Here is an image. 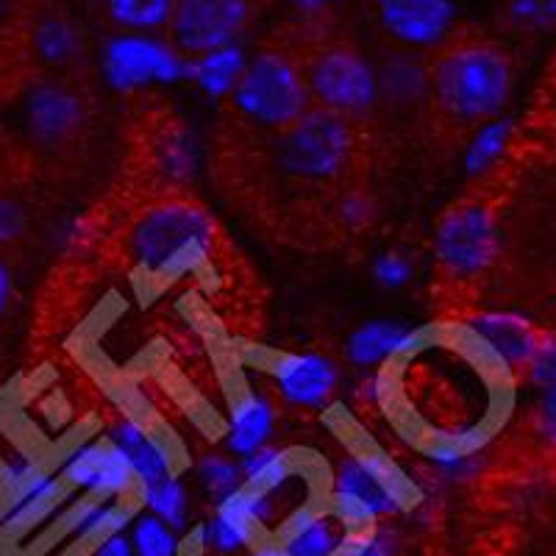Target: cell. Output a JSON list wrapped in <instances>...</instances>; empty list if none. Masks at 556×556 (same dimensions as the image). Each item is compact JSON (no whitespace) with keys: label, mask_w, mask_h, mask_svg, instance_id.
Segmentation results:
<instances>
[{"label":"cell","mask_w":556,"mask_h":556,"mask_svg":"<svg viewBox=\"0 0 556 556\" xmlns=\"http://www.w3.org/2000/svg\"><path fill=\"white\" fill-rule=\"evenodd\" d=\"M384 48L429 53L456 26L451 0H365Z\"/></svg>","instance_id":"13"},{"label":"cell","mask_w":556,"mask_h":556,"mask_svg":"<svg viewBox=\"0 0 556 556\" xmlns=\"http://www.w3.org/2000/svg\"><path fill=\"white\" fill-rule=\"evenodd\" d=\"M459 323L473 331L476 340L498 359L504 374L513 381H520V374L529 365L531 354H534V348L545 331L543 326L518 315V312L473 309L459 317Z\"/></svg>","instance_id":"16"},{"label":"cell","mask_w":556,"mask_h":556,"mask_svg":"<svg viewBox=\"0 0 556 556\" xmlns=\"http://www.w3.org/2000/svg\"><path fill=\"white\" fill-rule=\"evenodd\" d=\"M242 67H245V56L237 45H231L223 51L190 59V78L208 98H226L237 87Z\"/></svg>","instance_id":"27"},{"label":"cell","mask_w":556,"mask_h":556,"mask_svg":"<svg viewBox=\"0 0 556 556\" xmlns=\"http://www.w3.org/2000/svg\"><path fill=\"white\" fill-rule=\"evenodd\" d=\"M198 484H201L203 495L212 504L231 495L237 486L242 484V468L240 459H231V454H220V451H208L198 459L195 465Z\"/></svg>","instance_id":"30"},{"label":"cell","mask_w":556,"mask_h":556,"mask_svg":"<svg viewBox=\"0 0 556 556\" xmlns=\"http://www.w3.org/2000/svg\"><path fill=\"white\" fill-rule=\"evenodd\" d=\"M290 556H337L345 531L323 504H301L270 534Z\"/></svg>","instance_id":"19"},{"label":"cell","mask_w":556,"mask_h":556,"mask_svg":"<svg viewBox=\"0 0 556 556\" xmlns=\"http://www.w3.org/2000/svg\"><path fill=\"white\" fill-rule=\"evenodd\" d=\"M106 437L131 465L137 486L156 484V481L178 476V459L170 440L162 431L151 429L146 420L131 415L117 417Z\"/></svg>","instance_id":"18"},{"label":"cell","mask_w":556,"mask_h":556,"mask_svg":"<svg viewBox=\"0 0 556 556\" xmlns=\"http://www.w3.org/2000/svg\"><path fill=\"white\" fill-rule=\"evenodd\" d=\"M89 37L64 0H12L0 20V98L39 78L87 76Z\"/></svg>","instance_id":"5"},{"label":"cell","mask_w":556,"mask_h":556,"mask_svg":"<svg viewBox=\"0 0 556 556\" xmlns=\"http://www.w3.org/2000/svg\"><path fill=\"white\" fill-rule=\"evenodd\" d=\"M370 123L309 106L292 126L273 134L270 165L315 201L365 184L374 153Z\"/></svg>","instance_id":"4"},{"label":"cell","mask_w":556,"mask_h":556,"mask_svg":"<svg viewBox=\"0 0 556 556\" xmlns=\"http://www.w3.org/2000/svg\"><path fill=\"white\" fill-rule=\"evenodd\" d=\"M103 76L123 96L142 92L151 84H173L190 78V59L142 34H117L103 51Z\"/></svg>","instance_id":"12"},{"label":"cell","mask_w":556,"mask_h":556,"mask_svg":"<svg viewBox=\"0 0 556 556\" xmlns=\"http://www.w3.org/2000/svg\"><path fill=\"white\" fill-rule=\"evenodd\" d=\"M59 479L67 490H78L84 498H137V479L126 456L114 448L109 437L81 443L64 456Z\"/></svg>","instance_id":"14"},{"label":"cell","mask_w":556,"mask_h":556,"mask_svg":"<svg viewBox=\"0 0 556 556\" xmlns=\"http://www.w3.org/2000/svg\"><path fill=\"white\" fill-rule=\"evenodd\" d=\"M67 495L70 490L59 479V473H51L42 465L37 473L14 486L12 493L0 495V538L20 540L31 534L59 513Z\"/></svg>","instance_id":"17"},{"label":"cell","mask_w":556,"mask_h":556,"mask_svg":"<svg viewBox=\"0 0 556 556\" xmlns=\"http://www.w3.org/2000/svg\"><path fill=\"white\" fill-rule=\"evenodd\" d=\"M103 20L123 34L167 31L173 17V0H96Z\"/></svg>","instance_id":"24"},{"label":"cell","mask_w":556,"mask_h":556,"mask_svg":"<svg viewBox=\"0 0 556 556\" xmlns=\"http://www.w3.org/2000/svg\"><path fill=\"white\" fill-rule=\"evenodd\" d=\"M526 123H531L529 131L515 128V131L523 134V137H534V134H540L543 128H551V131L556 128V53L551 56L548 67L543 70V81H540L538 96H534V106H531L529 121Z\"/></svg>","instance_id":"35"},{"label":"cell","mask_w":556,"mask_h":556,"mask_svg":"<svg viewBox=\"0 0 556 556\" xmlns=\"http://www.w3.org/2000/svg\"><path fill=\"white\" fill-rule=\"evenodd\" d=\"M245 556H290V554H287L281 543H276L273 538H265L260 540V543H253L251 548L245 551Z\"/></svg>","instance_id":"40"},{"label":"cell","mask_w":556,"mask_h":556,"mask_svg":"<svg viewBox=\"0 0 556 556\" xmlns=\"http://www.w3.org/2000/svg\"><path fill=\"white\" fill-rule=\"evenodd\" d=\"M273 392L292 409H326L340 390V367L317 351H285L265 362Z\"/></svg>","instance_id":"15"},{"label":"cell","mask_w":556,"mask_h":556,"mask_svg":"<svg viewBox=\"0 0 556 556\" xmlns=\"http://www.w3.org/2000/svg\"><path fill=\"white\" fill-rule=\"evenodd\" d=\"M14 304H17V276L12 260L0 253V323L7 320Z\"/></svg>","instance_id":"38"},{"label":"cell","mask_w":556,"mask_h":556,"mask_svg":"<svg viewBox=\"0 0 556 556\" xmlns=\"http://www.w3.org/2000/svg\"><path fill=\"white\" fill-rule=\"evenodd\" d=\"M290 23L312 106L354 121H374L381 109L376 64L365 56L351 34L342 31L334 7L312 14L298 12Z\"/></svg>","instance_id":"6"},{"label":"cell","mask_w":556,"mask_h":556,"mask_svg":"<svg viewBox=\"0 0 556 556\" xmlns=\"http://www.w3.org/2000/svg\"><path fill=\"white\" fill-rule=\"evenodd\" d=\"M276 0H173L167 42L184 59L223 51L245 37Z\"/></svg>","instance_id":"11"},{"label":"cell","mask_w":556,"mask_h":556,"mask_svg":"<svg viewBox=\"0 0 556 556\" xmlns=\"http://www.w3.org/2000/svg\"><path fill=\"white\" fill-rule=\"evenodd\" d=\"M128 273L151 285L198 276L226 248L220 223L192 192L128 203L109 237Z\"/></svg>","instance_id":"3"},{"label":"cell","mask_w":556,"mask_h":556,"mask_svg":"<svg viewBox=\"0 0 556 556\" xmlns=\"http://www.w3.org/2000/svg\"><path fill=\"white\" fill-rule=\"evenodd\" d=\"M526 443L540 456L551 476H556V390H543L538 404L523 420Z\"/></svg>","instance_id":"29"},{"label":"cell","mask_w":556,"mask_h":556,"mask_svg":"<svg viewBox=\"0 0 556 556\" xmlns=\"http://www.w3.org/2000/svg\"><path fill=\"white\" fill-rule=\"evenodd\" d=\"M228 101L240 121L270 134L285 131L312 106L290 20L273 28L245 59Z\"/></svg>","instance_id":"7"},{"label":"cell","mask_w":556,"mask_h":556,"mask_svg":"<svg viewBox=\"0 0 556 556\" xmlns=\"http://www.w3.org/2000/svg\"><path fill=\"white\" fill-rule=\"evenodd\" d=\"M89 556H137V554H134L131 540H128L126 531H123V534H114V538L103 540V543L98 545Z\"/></svg>","instance_id":"39"},{"label":"cell","mask_w":556,"mask_h":556,"mask_svg":"<svg viewBox=\"0 0 556 556\" xmlns=\"http://www.w3.org/2000/svg\"><path fill=\"white\" fill-rule=\"evenodd\" d=\"M240 468L245 486L260 490V493H281L298 479V456L290 448L265 445V448L242 456Z\"/></svg>","instance_id":"23"},{"label":"cell","mask_w":556,"mask_h":556,"mask_svg":"<svg viewBox=\"0 0 556 556\" xmlns=\"http://www.w3.org/2000/svg\"><path fill=\"white\" fill-rule=\"evenodd\" d=\"M89 3H96V0H89Z\"/></svg>","instance_id":"42"},{"label":"cell","mask_w":556,"mask_h":556,"mask_svg":"<svg viewBox=\"0 0 556 556\" xmlns=\"http://www.w3.org/2000/svg\"><path fill=\"white\" fill-rule=\"evenodd\" d=\"M278 412L276 404L256 387H242L231 401L228 409L226 445L231 456H248L253 451L270 445V437L276 431Z\"/></svg>","instance_id":"20"},{"label":"cell","mask_w":556,"mask_h":556,"mask_svg":"<svg viewBox=\"0 0 556 556\" xmlns=\"http://www.w3.org/2000/svg\"><path fill=\"white\" fill-rule=\"evenodd\" d=\"M381 106L390 109H426L429 78H426L424 53L384 48L376 64Z\"/></svg>","instance_id":"21"},{"label":"cell","mask_w":556,"mask_h":556,"mask_svg":"<svg viewBox=\"0 0 556 556\" xmlns=\"http://www.w3.org/2000/svg\"><path fill=\"white\" fill-rule=\"evenodd\" d=\"M9 3H12V0H0V20H3V14L9 12Z\"/></svg>","instance_id":"41"},{"label":"cell","mask_w":556,"mask_h":556,"mask_svg":"<svg viewBox=\"0 0 556 556\" xmlns=\"http://www.w3.org/2000/svg\"><path fill=\"white\" fill-rule=\"evenodd\" d=\"M401 534L395 526L379 523L365 534H345L340 554L337 556H399Z\"/></svg>","instance_id":"33"},{"label":"cell","mask_w":556,"mask_h":556,"mask_svg":"<svg viewBox=\"0 0 556 556\" xmlns=\"http://www.w3.org/2000/svg\"><path fill=\"white\" fill-rule=\"evenodd\" d=\"M523 173V159L506 148L504 159L481 176L462 198L440 212L431 231L434 292L448 320L476 309L484 285L493 278L504 245V208Z\"/></svg>","instance_id":"1"},{"label":"cell","mask_w":556,"mask_h":556,"mask_svg":"<svg viewBox=\"0 0 556 556\" xmlns=\"http://www.w3.org/2000/svg\"><path fill=\"white\" fill-rule=\"evenodd\" d=\"M424 59L429 78L426 114L445 142H468L479 128L498 121L513 101L518 59L498 34L476 23H456Z\"/></svg>","instance_id":"2"},{"label":"cell","mask_w":556,"mask_h":556,"mask_svg":"<svg viewBox=\"0 0 556 556\" xmlns=\"http://www.w3.org/2000/svg\"><path fill=\"white\" fill-rule=\"evenodd\" d=\"M320 212L326 217V223H329L331 231L345 237L362 235L379 217V206H376L374 195L367 192L365 184L345 187V190L329 195L320 203Z\"/></svg>","instance_id":"25"},{"label":"cell","mask_w":556,"mask_h":556,"mask_svg":"<svg viewBox=\"0 0 556 556\" xmlns=\"http://www.w3.org/2000/svg\"><path fill=\"white\" fill-rule=\"evenodd\" d=\"M28 146L42 156H67L87 137L96 98L87 76L39 78L20 92Z\"/></svg>","instance_id":"9"},{"label":"cell","mask_w":556,"mask_h":556,"mask_svg":"<svg viewBox=\"0 0 556 556\" xmlns=\"http://www.w3.org/2000/svg\"><path fill=\"white\" fill-rule=\"evenodd\" d=\"M409 334V326L401 320H370L348 337L345 356L354 367L362 370H376L387 365L395 356L404 337Z\"/></svg>","instance_id":"22"},{"label":"cell","mask_w":556,"mask_h":556,"mask_svg":"<svg viewBox=\"0 0 556 556\" xmlns=\"http://www.w3.org/2000/svg\"><path fill=\"white\" fill-rule=\"evenodd\" d=\"M329 493L345 495L374 515L379 523L415 513L426 495L417 481L409 479L399 462L374 445L348 451L331 476Z\"/></svg>","instance_id":"10"},{"label":"cell","mask_w":556,"mask_h":556,"mask_svg":"<svg viewBox=\"0 0 556 556\" xmlns=\"http://www.w3.org/2000/svg\"><path fill=\"white\" fill-rule=\"evenodd\" d=\"M131 545L137 556H178L181 543H178L176 529L162 523L153 515H137L131 520Z\"/></svg>","instance_id":"31"},{"label":"cell","mask_w":556,"mask_h":556,"mask_svg":"<svg viewBox=\"0 0 556 556\" xmlns=\"http://www.w3.org/2000/svg\"><path fill=\"white\" fill-rule=\"evenodd\" d=\"M523 384L538 387V390H556V331L545 329L540 337L534 354H531L529 365L520 374Z\"/></svg>","instance_id":"34"},{"label":"cell","mask_w":556,"mask_h":556,"mask_svg":"<svg viewBox=\"0 0 556 556\" xmlns=\"http://www.w3.org/2000/svg\"><path fill=\"white\" fill-rule=\"evenodd\" d=\"M128 167L131 190L123 192L126 203L190 192L201 173V148L190 123L162 103L146 109L134 131Z\"/></svg>","instance_id":"8"},{"label":"cell","mask_w":556,"mask_h":556,"mask_svg":"<svg viewBox=\"0 0 556 556\" xmlns=\"http://www.w3.org/2000/svg\"><path fill=\"white\" fill-rule=\"evenodd\" d=\"M137 501L142 509H148V515L159 518L170 529H187V520H190V493H187V484L178 476L162 479L156 484L137 486Z\"/></svg>","instance_id":"28"},{"label":"cell","mask_w":556,"mask_h":556,"mask_svg":"<svg viewBox=\"0 0 556 556\" xmlns=\"http://www.w3.org/2000/svg\"><path fill=\"white\" fill-rule=\"evenodd\" d=\"M495 26L518 39L556 31V0H495Z\"/></svg>","instance_id":"26"},{"label":"cell","mask_w":556,"mask_h":556,"mask_svg":"<svg viewBox=\"0 0 556 556\" xmlns=\"http://www.w3.org/2000/svg\"><path fill=\"white\" fill-rule=\"evenodd\" d=\"M415 276V265L404 251H384L374 260V278L376 285L384 290H401Z\"/></svg>","instance_id":"37"},{"label":"cell","mask_w":556,"mask_h":556,"mask_svg":"<svg viewBox=\"0 0 556 556\" xmlns=\"http://www.w3.org/2000/svg\"><path fill=\"white\" fill-rule=\"evenodd\" d=\"M31 159L23 148L0 131V192H14V187L28 178Z\"/></svg>","instance_id":"36"},{"label":"cell","mask_w":556,"mask_h":556,"mask_svg":"<svg viewBox=\"0 0 556 556\" xmlns=\"http://www.w3.org/2000/svg\"><path fill=\"white\" fill-rule=\"evenodd\" d=\"M31 212L14 192H0V253L12 260V253L26 245L31 237Z\"/></svg>","instance_id":"32"}]
</instances>
